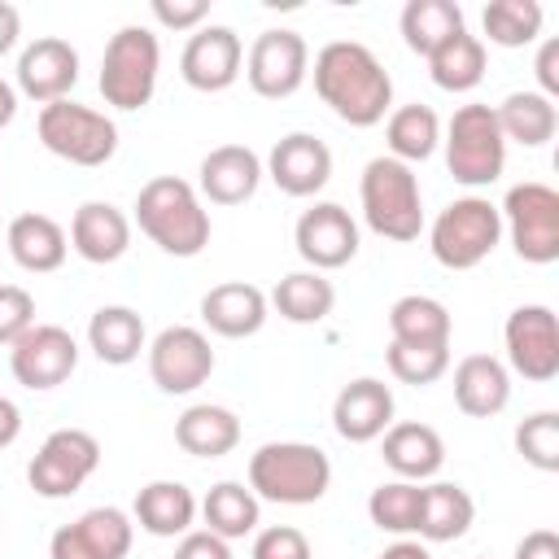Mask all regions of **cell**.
I'll return each instance as SVG.
<instances>
[{"mask_svg": "<svg viewBox=\"0 0 559 559\" xmlns=\"http://www.w3.org/2000/svg\"><path fill=\"white\" fill-rule=\"evenodd\" d=\"M314 92L319 100L349 127H376L384 122L393 105V79L380 66V57L367 44L332 39L314 57Z\"/></svg>", "mask_w": 559, "mask_h": 559, "instance_id": "1", "label": "cell"}, {"mask_svg": "<svg viewBox=\"0 0 559 559\" xmlns=\"http://www.w3.org/2000/svg\"><path fill=\"white\" fill-rule=\"evenodd\" d=\"M140 231L170 258H197L210 245V214L197 188L179 175H157L135 197Z\"/></svg>", "mask_w": 559, "mask_h": 559, "instance_id": "2", "label": "cell"}, {"mask_svg": "<svg viewBox=\"0 0 559 559\" xmlns=\"http://www.w3.org/2000/svg\"><path fill=\"white\" fill-rule=\"evenodd\" d=\"M332 485V463L319 445L310 441H266L249 459V489L258 502H280V507H310L328 493Z\"/></svg>", "mask_w": 559, "mask_h": 559, "instance_id": "3", "label": "cell"}, {"mask_svg": "<svg viewBox=\"0 0 559 559\" xmlns=\"http://www.w3.org/2000/svg\"><path fill=\"white\" fill-rule=\"evenodd\" d=\"M358 197H362V218L376 236L384 240H419L424 231V197H419V179L406 162L397 157H371L362 166V183H358Z\"/></svg>", "mask_w": 559, "mask_h": 559, "instance_id": "4", "label": "cell"}, {"mask_svg": "<svg viewBox=\"0 0 559 559\" xmlns=\"http://www.w3.org/2000/svg\"><path fill=\"white\" fill-rule=\"evenodd\" d=\"M157 70H162V44L148 26H122L109 35L105 57H100V96L114 109H144L157 92Z\"/></svg>", "mask_w": 559, "mask_h": 559, "instance_id": "5", "label": "cell"}, {"mask_svg": "<svg viewBox=\"0 0 559 559\" xmlns=\"http://www.w3.org/2000/svg\"><path fill=\"white\" fill-rule=\"evenodd\" d=\"M502 240V214L489 197H459L450 201L432 231H428V245H432V258L445 266V271H472L480 266Z\"/></svg>", "mask_w": 559, "mask_h": 559, "instance_id": "6", "label": "cell"}, {"mask_svg": "<svg viewBox=\"0 0 559 559\" xmlns=\"http://www.w3.org/2000/svg\"><path fill=\"white\" fill-rule=\"evenodd\" d=\"M35 131H39V144L52 157L70 162V166H105L118 153V127H114V118H105L100 109L74 105L70 96L44 105Z\"/></svg>", "mask_w": 559, "mask_h": 559, "instance_id": "7", "label": "cell"}, {"mask_svg": "<svg viewBox=\"0 0 559 559\" xmlns=\"http://www.w3.org/2000/svg\"><path fill=\"white\" fill-rule=\"evenodd\" d=\"M507 166L493 105H459L445 127V170L467 188H489Z\"/></svg>", "mask_w": 559, "mask_h": 559, "instance_id": "8", "label": "cell"}, {"mask_svg": "<svg viewBox=\"0 0 559 559\" xmlns=\"http://www.w3.org/2000/svg\"><path fill=\"white\" fill-rule=\"evenodd\" d=\"M498 214L524 262L546 266L559 258V192L550 183H537V179L515 183L498 205Z\"/></svg>", "mask_w": 559, "mask_h": 559, "instance_id": "9", "label": "cell"}, {"mask_svg": "<svg viewBox=\"0 0 559 559\" xmlns=\"http://www.w3.org/2000/svg\"><path fill=\"white\" fill-rule=\"evenodd\" d=\"M100 463V441L83 428H57L44 437V445L35 450L26 480L39 498H70L83 489V480L96 472Z\"/></svg>", "mask_w": 559, "mask_h": 559, "instance_id": "10", "label": "cell"}, {"mask_svg": "<svg viewBox=\"0 0 559 559\" xmlns=\"http://www.w3.org/2000/svg\"><path fill=\"white\" fill-rule=\"evenodd\" d=\"M148 376L162 393H192L214 376V349L201 328H162L148 345Z\"/></svg>", "mask_w": 559, "mask_h": 559, "instance_id": "11", "label": "cell"}, {"mask_svg": "<svg viewBox=\"0 0 559 559\" xmlns=\"http://www.w3.org/2000/svg\"><path fill=\"white\" fill-rule=\"evenodd\" d=\"M310 74V48L297 31H262L245 57V79L262 100L293 96Z\"/></svg>", "mask_w": 559, "mask_h": 559, "instance_id": "12", "label": "cell"}, {"mask_svg": "<svg viewBox=\"0 0 559 559\" xmlns=\"http://www.w3.org/2000/svg\"><path fill=\"white\" fill-rule=\"evenodd\" d=\"M507 362L533 384H546L559 376V319L550 306H515L502 328Z\"/></svg>", "mask_w": 559, "mask_h": 559, "instance_id": "13", "label": "cell"}, {"mask_svg": "<svg viewBox=\"0 0 559 559\" xmlns=\"http://www.w3.org/2000/svg\"><path fill=\"white\" fill-rule=\"evenodd\" d=\"M74 367H79V345L57 323H35L9 345V371L26 389H39V393L57 389L74 376Z\"/></svg>", "mask_w": 559, "mask_h": 559, "instance_id": "14", "label": "cell"}, {"mask_svg": "<svg viewBox=\"0 0 559 559\" xmlns=\"http://www.w3.org/2000/svg\"><path fill=\"white\" fill-rule=\"evenodd\" d=\"M293 245L301 253V262L310 271H336L345 262H354L358 253V223L349 218L345 205L336 201H314L297 227H293Z\"/></svg>", "mask_w": 559, "mask_h": 559, "instance_id": "15", "label": "cell"}, {"mask_svg": "<svg viewBox=\"0 0 559 559\" xmlns=\"http://www.w3.org/2000/svg\"><path fill=\"white\" fill-rule=\"evenodd\" d=\"M245 44L231 26H201L179 57V74L192 92H227L240 79Z\"/></svg>", "mask_w": 559, "mask_h": 559, "instance_id": "16", "label": "cell"}, {"mask_svg": "<svg viewBox=\"0 0 559 559\" xmlns=\"http://www.w3.org/2000/svg\"><path fill=\"white\" fill-rule=\"evenodd\" d=\"M74 83H79V52L66 39L44 35L22 48V57H17V92L22 96H31L35 105H52V100H66Z\"/></svg>", "mask_w": 559, "mask_h": 559, "instance_id": "17", "label": "cell"}, {"mask_svg": "<svg viewBox=\"0 0 559 559\" xmlns=\"http://www.w3.org/2000/svg\"><path fill=\"white\" fill-rule=\"evenodd\" d=\"M266 175L284 197H314L332 179V148L310 131H293L271 148Z\"/></svg>", "mask_w": 559, "mask_h": 559, "instance_id": "18", "label": "cell"}, {"mask_svg": "<svg viewBox=\"0 0 559 559\" xmlns=\"http://www.w3.org/2000/svg\"><path fill=\"white\" fill-rule=\"evenodd\" d=\"M389 424H393V389L376 376L349 380L332 402V428L354 445L384 437Z\"/></svg>", "mask_w": 559, "mask_h": 559, "instance_id": "19", "label": "cell"}, {"mask_svg": "<svg viewBox=\"0 0 559 559\" xmlns=\"http://www.w3.org/2000/svg\"><path fill=\"white\" fill-rule=\"evenodd\" d=\"M258 183H262V157L245 144H218L201 157L197 188L214 205H240L258 192Z\"/></svg>", "mask_w": 559, "mask_h": 559, "instance_id": "20", "label": "cell"}, {"mask_svg": "<svg viewBox=\"0 0 559 559\" xmlns=\"http://www.w3.org/2000/svg\"><path fill=\"white\" fill-rule=\"evenodd\" d=\"M70 249L92 266H109L131 249V218L109 201H83L70 218Z\"/></svg>", "mask_w": 559, "mask_h": 559, "instance_id": "21", "label": "cell"}, {"mask_svg": "<svg viewBox=\"0 0 559 559\" xmlns=\"http://www.w3.org/2000/svg\"><path fill=\"white\" fill-rule=\"evenodd\" d=\"M201 319L210 332L227 336V341H240V336H253L262 323H266V293L258 284H245V280H227V284H214L205 297H201Z\"/></svg>", "mask_w": 559, "mask_h": 559, "instance_id": "22", "label": "cell"}, {"mask_svg": "<svg viewBox=\"0 0 559 559\" xmlns=\"http://www.w3.org/2000/svg\"><path fill=\"white\" fill-rule=\"evenodd\" d=\"M380 459L397 472V480H415V485H419V480H428V476L441 472V463H445V441H441L437 428L415 424V419L389 424V428H384V441H380Z\"/></svg>", "mask_w": 559, "mask_h": 559, "instance_id": "23", "label": "cell"}, {"mask_svg": "<svg viewBox=\"0 0 559 559\" xmlns=\"http://www.w3.org/2000/svg\"><path fill=\"white\" fill-rule=\"evenodd\" d=\"M454 402L472 419H493L511 402V376L493 354H467L454 367Z\"/></svg>", "mask_w": 559, "mask_h": 559, "instance_id": "24", "label": "cell"}, {"mask_svg": "<svg viewBox=\"0 0 559 559\" xmlns=\"http://www.w3.org/2000/svg\"><path fill=\"white\" fill-rule=\"evenodd\" d=\"M476 520V502L463 485L454 480H432V485H419V520H415V533L424 542H459Z\"/></svg>", "mask_w": 559, "mask_h": 559, "instance_id": "25", "label": "cell"}, {"mask_svg": "<svg viewBox=\"0 0 559 559\" xmlns=\"http://www.w3.org/2000/svg\"><path fill=\"white\" fill-rule=\"evenodd\" d=\"M9 253H13V262L22 266V271H31V275H48V271H57L61 262H66V249H70V240H66V231H61V223L57 218H48V214H17L13 223H9Z\"/></svg>", "mask_w": 559, "mask_h": 559, "instance_id": "26", "label": "cell"}, {"mask_svg": "<svg viewBox=\"0 0 559 559\" xmlns=\"http://www.w3.org/2000/svg\"><path fill=\"white\" fill-rule=\"evenodd\" d=\"M175 441L183 454L192 459H223L236 450L240 441V419L227 411V406H214V402H197L188 406L179 419H175Z\"/></svg>", "mask_w": 559, "mask_h": 559, "instance_id": "27", "label": "cell"}, {"mask_svg": "<svg viewBox=\"0 0 559 559\" xmlns=\"http://www.w3.org/2000/svg\"><path fill=\"white\" fill-rule=\"evenodd\" d=\"M197 520V498L179 480H148L135 493V524L153 537H183Z\"/></svg>", "mask_w": 559, "mask_h": 559, "instance_id": "28", "label": "cell"}, {"mask_svg": "<svg viewBox=\"0 0 559 559\" xmlns=\"http://www.w3.org/2000/svg\"><path fill=\"white\" fill-rule=\"evenodd\" d=\"M87 345L100 362L109 367H127L140 358L144 349V319L131 306H100L87 323Z\"/></svg>", "mask_w": 559, "mask_h": 559, "instance_id": "29", "label": "cell"}, {"mask_svg": "<svg viewBox=\"0 0 559 559\" xmlns=\"http://www.w3.org/2000/svg\"><path fill=\"white\" fill-rule=\"evenodd\" d=\"M266 306H275L280 319L306 328V323H323V319L332 314L336 288H332V280H328L323 271H293V275H284V280L275 284V293H271Z\"/></svg>", "mask_w": 559, "mask_h": 559, "instance_id": "30", "label": "cell"}, {"mask_svg": "<svg viewBox=\"0 0 559 559\" xmlns=\"http://www.w3.org/2000/svg\"><path fill=\"white\" fill-rule=\"evenodd\" d=\"M197 511H201V520H205L210 533H218L223 542H236V537H245V533L258 528L262 502H258V493H253L249 485H240V480H218V485L205 493V502H201Z\"/></svg>", "mask_w": 559, "mask_h": 559, "instance_id": "31", "label": "cell"}, {"mask_svg": "<svg viewBox=\"0 0 559 559\" xmlns=\"http://www.w3.org/2000/svg\"><path fill=\"white\" fill-rule=\"evenodd\" d=\"M493 114H498L502 140H515L524 148H542L559 127L555 100H546L542 92H511L502 105H493Z\"/></svg>", "mask_w": 559, "mask_h": 559, "instance_id": "32", "label": "cell"}, {"mask_svg": "<svg viewBox=\"0 0 559 559\" xmlns=\"http://www.w3.org/2000/svg\"><path fill=\"white\" fill-rule=\"evenodd\" d=\"M389 332L397 345H450V310L437 297L406 293L389 306Z\"/></svg>", "mask_w": 559, "mask_h": 559, "instance_id": "33", "label": "cell"}, {"mask_svg": "<svg viewBox=\"0 0 559 559\" xmlns=\"http://www.w3.org/2000/svg\"><path fill=\"white\" fill-rule=\"evenodd\" d=\"M459 31H467V26H463V9L454 0H411L402 9V39L419 57H432Z\"/></svg>", "mask_w": 559, "mask_h": 559, "instance_id": "34", "label": "cell"}, {"mask_svg": "<svg viewBox=\"0 0 559 559\" xmlns=\"http://www.w3.org/2000/svg\"><path fill=\"white\" fill-rule=\"evenodd\" d=\"M384 144H389V157L397 162H424L437 153L441 144V118L432 105H402L389 114L384 122Z\"/></svg>", "mask_w": 559, "mask_h": 559, "instance_id": "35", "label": "cell"}, {"mask_svg": "<svg viewBox=\"0 0 559 559\" xmlns=\"http://www.w3.org/2000/svg\"><path fill=\"white\" fill-rule=\"evenodd\" d=\"M428 74L441 92H472L485 79V44L476 35L459 31L428 57Z\"/></svg>", "mask_w": 559, "mask_h": 559, "instance_id": "36", "label": "cell"}, {"mask_svg": "<svg viewBox=\"0 0 559 559\" xmlns=\"http://www.w3.org/2000/svg\"><path fill=\"white\" fill-rule=\"evenodd\" d=\"M542 17L546 13H542L537 0H493L480 13L485 35L498 48H524V44H533L542 35Z\"/></svg>", "mask_w": 559, "mask_h": 559, "instance_id": "37", "label": "cell"}, {"mask_svg": "<svg viewBox=\"0 0 559 559\" xmlns=\"http://www.w3.org/2000/svg\"><path fill=\"white\" fill-rule=\"evenodd\" d=\"M74 528H79L83 546H87L96 559H127V550H131V542H135V524H131V515L118 511V507H92V511H83V515L74 520Z\"/></svg>", "mask_w": 559, "mask_h": 559, "instance_id": "38", "label": "cell"}, {"mask_svg": "<svg viewBox=\"0 0 559 559\" xmlns=\"http://www.w3.org/2000/svg\"><path fill=\"white\" fill-rule=\"evenodd\" d=\"M367 515L380 533H415L419 520V485L415 480H384L367 498Z\"/></svg>", "mask_w": 559, "mask_h": 559, "instance_id": "39", "label": "cell"}, {"mask_svg": "<svg viewBox=\"0 0 559 559\" xmlns=\"http://www.w3.org/2000/svg\"><path fill=\"white\" fill-rule=\"evenodd\" d=\"M389 371L402 384H437L450 371V345H397L389 341Z\"/></svg>", "mask_w": 559, "mask_h": 559, "instance_id": "40", "label": "cell"}, {"mask_svg": "<svg viewBox=\"0 0 559 559\" xmlns=\"http://www.w3.org/2000/svg\"><path fill=\"white\" fill-rule=\"evenodd\" d=\"M515 450L528 467L537 472H559V415L555 411H537L528 419H520L515 428Z\"/></svg>", "mask_w": 559, "mask_h": 559, "instance_id": "41", "label": "cell"}, {"mask_svg": "<svg viewBox=\"0 0 559 559\" xmlns=\"http://www.w3.org/2000/svg\"><path fill=\"white\" fill-rule=\"evenodd\" d=\"M26 328H35V297L22 284H0V345H13Z\"/></svg>", "mask_w": 559, "mask_h": 559, "instance_id": "42", "label": "cell"}, {"mask_svg": "<svg viewBox=\"0 0 559 559\" xmlns=\"http://www.w3.org/2000/svg\"><path fill=\"white\" fill-rule=\"evenodd\" d=\"M253 559H310V542L301 528L275 524V528H262L253 537Z\"/></svg>", "mask_w": 559, "mask_h": 559, "instance_id": "43", "label": "cell"}, {"mask_svg": "<svg viewBox=\"0 0 559 559\" xmlns=\"http://www.w3.org/2000/svg\"><path fill=\"white\" fill-rule=\"evenodd\" d=\"M210 4L205 0H153V17L166 31H201Z\"/></svg>", "mask_w": 559, "mask_h": 559, "instance_id": "44", "label": "cell"}, {"mask_svg": "<svg viewBox=\"0 0 559 559\" xmlns=\"http://www.w3.org/2000/svg\"><path fill=\"white\" fill-rule=\"evenodd\" d=\"M175 559H231V546L210 528H188L175 546Z\"/></svg>", "mask_w": 559, "mask_h": 559, "instance_id": "45", "label": "cell"}, {"mask_svg": "<svg viewBox=\"0 0 559 559\" xmlns=\"http://www.w3.org/2000/svg\"><path fill=\"white\" fill-rule=\"evenodd\" d=\"M537 83H542V96L550 100V96H559V39H546L542 48H537Z\"/></svg>", "mask_w": 559, "mask_h": 559, "instance_id": "46", "label": "cell"}, {"mask_svg": "<svg viewBox=\"0 0 559 559\" xmlns=\"http://www.w3.org/2000/svg\"><path fill=\"white\" fill-rule=\"evenodd\" d=\"M48 559H96V555L83 546V537H79L74 524H61L52 533V542H48Z\"/></svg>", "mask_w": 559, "mask_h": 559, "instance_id": "47", "label": "cell"}, {"mask_svg": "<svg viewBox=\"0 0 559 559\" xmlns=\"http://www.w3.org/2000/svg\"><path fill=\"white\" fill-rule=\"evenodd\" d=\"M515 559H559V537L550 528H533V533L520 537Z\"/></svg>", "mask_w": 559, "mask_h": 559, "instance_id": "48", "label": "cell"}, {"mask_svg": "<svg viewBox=\"0 0 559 559\" xmlns=\"http://www.w3.org/2000/svg\"><path fill=\"white\" fill-rule=\"evenodd\" d=\"M17 432H22V411H17V402H13V397H4V393H0V450H4V445H13V441H17Z\"/></svg>", "mask_w": 559, "mask_h": 559, "instance_id": "49", "label": "cell"}, {"mask_svg": "<svg viewBox=\"0 0 559 559\" xmlns=\"http://www.w3.org/2000/svg\"><path fill=\"white\" fill-rule=\"evenodd\" d=\"M17 35H22V13L9 0H0V57L17 44Z\"/></svg>", "mask_w": 559, "mask_h": 559, "instance_id": "50", "label": "cell"}, {"mask_svg": "<svg viewBox=\"0 0 559 559\" xmlns=\"http://www.w3.org/2000/svg\"><path fill=\"white\" fill-rule=\"evenodd\" d=\"M380 559H432L419 542H393V546H384V555Z\"/></svg>", "mask_w": 559, "mask_h": 559, "instance_id": "51", "label": "cell"}, {"mask_svg": "<svg viewBox=\"0 0 559 559\" xmlns=\"http://www.w3.org/2000/svg\"><path fill=\"white\" fill-rule=\"evenodd\" d=\"M13 114H17V92L0 79V127H9V122H13Z\"/></svg>", "mask_w": 559, "mask_h": 559, "instance_id": "52", "label": "cell"}]
</instances>
